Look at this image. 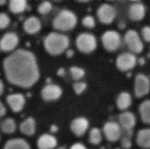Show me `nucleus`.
Listing matches in <instances>:
<instances>
[{
    "label": "nucleus",
    "mask_w": 150,
    "mask_h": 149,
    "mask_svg": "<svg viewBox=\"0 0 150 149\" xmlns=\"http://www.w3.org/2000/svg\"><path fill=\"white\" fill-rule=\"evenodd\" d=\"M3 66L6 79L13 85L26 89L39 80L40 72L36 58L30 51H15L4 59Z\"/></svg>",
    "instance_id": "nucleus-1"
},
{
    "label": "nucleus",
    "mask_w": 150,
    "mask_h": 149,
    "mask_svg": "<svg viewBox=\"0 0 150 149\" xmlns=\"http://www.w3.org/2000/svg\"><path fill=\"white\" fill-rule=\"evenodd\" d=\"M69 45L68 36L59 32H50L44 40V47L47 52L52 55H58L65 52Z\"/></svg>",
    "instance_id": "nucleus-2"
},
{
    "label": "nucleus",
    "mask_w": 150,
    "mask_h": 149,
    "mask_svg": "<svg viewBox=\"0 0 150 149\" xmlns=\"http://www.w3.org/2000/svg\"><path fill=\"white\" fill-rule=\"evenodd\" d=\"M77 18L73 11L69 10H62L54 18L53 26L56 30L67 32L75 28Z\"/></svg>",
    "instance_id": "nucleus-3"
},
{
    "label": "nucleus",
    "mask_w": 150,
    "mask_h": 149,
    "mask_svg": "<svg viewBox=\"0 0 150 149\" xmlns=\"http://www.w3.org/2000/svg\"><path fill=\"white\" fill-rule=\"evenodd\" d=\"M76 45L77 49L84 54L92 53L97 48L96 37L89 32H83L79 34L76 40Z\"/></svg>",
    "instance_id": "nucleus-4"
},
{
    "label": "nucleus",
    "mask_w": 150,
    "mask_h": 149,
    "mask_svg": "<svg viewBox=\"0 0 150 149\" xmlns=\"http://www.w3.org/2000/svg\"><path fill=\"white\" fill-rule=\"evenodd\" d=\"M101 41L104 48L106 51L114 52L117 51L121 45V37L117 31L107 30L103 33Z\"/></svg>",
    "instance_id": "nucleus-5"
},
{
    "label": "nucleus",
    "mask_w": 150,
    "mask_h": 149,
    "mask_svg": "<svg viewBox=\"0 0 150 149\" xmlns=\"http://www.w3.org/2000/svg\"><path fill=\"white\" fill-rule=\"evenodd\" d=\"M124 41L130 53L134 54L142 53L144 48V44L142 38L140 37L139 33L134 29H130L126 32L124 36Z\"/></svg>",
    "instance_id": "nucleus-6"
},
{
    "label": "nucleus",
    "mask_w": 150,
    "mask_h": 149,
    "mask_svg": "<svg viewBox=\"0 0 150 149\" xmlns=\"http://www.w3.org/2000/svg\"><path fill=\"white\" fill-rule=\"evenodd\" d=\"M137 63V58L135 54L130 52H125L120 54L116 59V67L122 72H127L133 69Z\"/></svg>",
    "instance_id": "nucleus-7"
},
{
    "label": "nucleus",
    "mask_w": 150,
    "mask_h": 149,
    "mask_svg": "<svg viewBox=\"0 0 150 149\" xmlns=\"http://www.w3.org/2000/svg\"><path fill=\"white\" fill-rule=\"evenodd\" d=\"M134 91V96L138 98H142L149 93L150 80L146 75L138 74L135 76Z\"/></svg>",
    "instance_id": "nucleus-8"
},
{
    "label": "nucleus",
    "mask_w": 150,
    "mask_h": 149,
    "mask_svg": "<svg viewBox=\"0 0 150 149\" xmlns=\"http://www.w3.org/2000/svg\"><path fill=\"white\" fill-rule=\"evenodd\" d=\"M117 15V11L114 6L109 4H101L97 11V16L102 24L109 25L112 24Z\"/></svg>",
    "instance_id": "nucleus-9"
},
{
    "label": "nucleus",
    "mask_w": 150,
    "mask_h": 149,
    "mask_svg": "<svg viewBox=\"0 0 150 149\" xmlns=\"http://www.w3.org/2000/svg\"><path fill=\"white\" fill-rule=\"evenodd\" d=\"M103 133L108 141L115 142L121 138L122 129L119 123L114 121H108L103 126Z\"/></svg>",
    "instance_id": "nucleus-10"
},
{
    "label": "nucleus",
    "mask_w": 150,
    "mask_h": 149,
    "mask_svg": "<svg viewBox=\"0 0 150 149\" xmlns=\"http://www.w3.org/2000/svg\"><path fill=\"white\" fill-rule=\"evenodd\" d=\"M119 125L126 132L132 131L136 125V117L131 112H123L119 115Z\"/></svg>",
    "instance_id": "nucleus-11"
},
{
    "label": "nucleus",
    "mask_w": 150,
    "mask_h": 149,
    "mask_svg": "<svg viewBox=\"0 0 150 149\" xmlns=\"http://www.w3.org/2000/svg\"><path fill=\"white\" fill-rule=\"evenodd\" d=\"M41 97L45 101H54L61 97L62 94V90L59 85L56 84H47L41 90Z\"/></svg>",
    "instance_id": "nucleus-12"
},
{
    "label": "nucleus",
    "mask_w": 150,
    "mask_h": 149,
    "mask_svg": "<svg viewBox=\"0 0 150 149\" xmlns=\"http://www.w3.org/2000/svg\"><path fill=\"white\" fill-rule=\"evenodd\" d=\"M18 36L14 32L5 33L0 40V49L4 52L12 51L18 44Z\"/></svg>",
    "instance_id": "nucleus-13"
},
{
    "label": "nucleus",
    "mask_w": 150,
    "mask_h": 149,
    "mask_svg": "<svg viewBox=\"0 0 150 149\" xmlns=\"http://www.w3.org/2000/svg\"><path fill=\"white\" fill-rule=\"evenodd\" d=\"M89 128V120L85 118L80 117L72 120L70 124L71 132L77 137L83 136Z\"/></svg>",
    "instance_id": "nucleus-14"
},
{
    "label": "nucleus",
    "mask_w": 150,
    "mask_h": 149,
    "mask_svg": "<svg viewBox=\"0 0 150 149\" xmlns=\"http://www.w3.org/2000/svg\"><path fill=\"white\" fill-rule=\"evenodd\" d=\"M6 101L11 111L14 112H19L20 111H22L25 104V97L20 93H15L7 96Z\"/></svg>",
    "instance_id": "nucleus-15"
},
{
    "label": "nucleus",
    "mask_w": 150,
    "mask_h": 149,
    "mask_svg": "<svg viewBox=\"0 0 150 149\" xmlns=\"http://www.w3.org/2000/svg\"><path fill=\"white\" fill-rule=\"evenodd\" d=\"M146 15V7L142 3H134L129 6L128 17L133 21H141Z\"/></svg>",
    "instance_id": "nucleus-16"
},
{
    "label": "nucleus",
    "mask_w": 150,
    "mask_h": 149,
    "mask_svg": "<svg viewBox=\"0 0 150 149\" xmlns=\"http://www.w3.org/2000/svg\"><path fill=\"white\" fill-rule=\"evenodd\" d=\"M57 145V140L51 134H42L40 136L37 141L39 149H54Z\"/></svg>",
    "instance_id": "nucleus-17"
},
{
    "label": "nucleus",
    "mask_w": 150,
    "mask_h": 149,
    "mask_svg": "<svg viewBox=\"0 0 150 149\" xmlns=\"http://www.w3.org/2000/svg\"><path fill=\"white\" fill-rule=\"evenodd\" d=\"M23 27H24V30L25 31V32H27L29 34H34L40 30L41 24L38 18H36L34 16H31L25 19V21L24 22Z\"/></svg>",
    "instance_id": "nucleus-18"
},
{
    "label": "nucleus",
    "mask_w": 150,
    "mask_h": 149,
    "mask_svg": "<svg viewBox=\"0 0 150 149\" xmlns=\"http://www.w3.org/2000/svg\"><path fill=\"white\" fill-rule=\"evenodd\" d=\"M19 131L23 134L27 136L33 135L36 131V124L33 118L30 117L25 119L24 121H22L21 124L19 125Z\"/></svg>",
    "instance_id": "nucleus-19"
},
{
    "label": "nucleus",
    "mask_w": 150,
    "mask_h": 149,
    "mask_svg": "<svg viewBox=\"0 0 150 149\" xmlns=\"http://www.w3.org/2000/svg\"><path fill=\"white\" fill-rule=\"evenodd\" d=\"M132 105V97L130 93L127 91H122L119 94L116 99V105L120 111L127 110Z\"/></svg>",
    "instance_id": "nucleus-20"
},
{
    "label": "nucleus",
    "mask_w": 150,
    "mask_h": 149,
    "mask_svg": "<svg viewBox=\"0 0 150 149\" xmlns=\"http://www.w3.org/2000/svg\"><path fill=\"white\" fill-rule=\"evenodd\" d=\"M136 143L142 148H150V128L142 129L136 136Z\"/></svg>",
    "instance_id": "nucleus-21"
},
{
    "label": "nucleus",
    "mask_w": 150,
    "mask_h": 149,
    "mask_svg": "<svg viewBox=\"0 0 150 149\" xmlns=\"http://www.w3.org/2000/svg\"><path fill=\"white\" fill-rule=\"evenodd\" d=\"M4 149H31L30 145L24 140V139H11L8 141Z\"/></svg>",
    "instance_id": "nucleus-22"
},
{
    "label": "nucleus",
    "mask_w": 150,
    "mask_h": 149,
    "mask_svg": "<svg viewBox=\"0 0 150 149\" xmlns=\"http://www.w3.org/2000/svg\"><path fill=\"white\" fill-rule=\"evenodd\" d=\"M139 112L143 123L150 125V99L143 101L140 105Z\"/></svg>",
    "instance_id": "nucleus-23"
},
{
    "label": "nucleus",
    "mask_w": 150,
    "mask_h": 149,
    "mask_svg": "<svg viewBox=\"0 0 150 149\" xmlns=\"http://www.w3.org/2000/svg\"><path fill=\"white\" fill-rule=\"evenodd\" d=\"M27 7V3L25 0H11L9 3V9L14 14H18L23 12Z\"/></svg>",
    "instance_id": "nucleus-24"
},
{
    "label": "nucleus",
    "mask_w": 150,
    "mask_h": 149,
    "mask_svg": "<svg viewBox=\"0 0 150 149\" xmlns=\"http://www.w3.org/2000/svg\"><path fill=\"white\" fill-rule=\"evenodd\" d=\"M1 130H2L3 133H7V134L13 133L16 131V123H15V120L12 119H11V118L5 119L2 122V124H1Z\"/></svg>",
    "instance_id": "nucleus-25"
},
{
    "label": "nucleus",
    "mask_w": 150,
    "mask_h": 149,
    "mask_svg": "<svg viewBox=\"0 0 150 149\" xmlns=\"http://www.w3.org/2000/svg\"><path fill=\"white\" fill-rule=\"evenodd\" d=\"M89 141L92 145H98L102 141V132L99 128L94 127L90 131L89 134Z\"/></svg>",
    "instance_id": "nucleus-26"
},
{
    "label": "nucleus",
    "mask_w": 150,
    "mask_h": 149,
    "mask_svg": "<svg viewBox=\"0 0 150 149\" xmlns=\"http://www.w3.org/2000/svg\"><path fill=\"white\" fill-rule=\"evenodd\" d=\"M69 72L71 74V76L72 78L78 82L80 79H82L84 75H85V71L84 69H83L82 68H79V67H76V66H73L69 68Z\"/></svg>",
    "instance_id": "nucleus-27"
},
{
    "label": "nucleus",
    "mask_w": 150,
    "mask_h": 149,
    "mask_svg": "<svg viewBox=\"0 0 150 149\" xmlns=\"http://www.w3.org/2000/svg\"><path fill=\"white\" fill-rule=\"evenodd\" d=\"M51 10H52V4L48 1H44L38 6V11L40 14L42 15L47 14L48 12H50Z\"/></svg>",
    "instance_id": "nucleus-28"
},
{
    "label": "nucleus",
    "mask_w": 150,
    "mask_h": 149,
    "mask_svg": "<svg viewBox=\"0 0 150 149\" xmlns=\"http://www.w3.org/2000/svg\"><path fill=\"white\" fill-rule=\"evenodd\" d=\"M82 24H83V25L84 27L91 29V28L95 27V25H96V21H95V18H94L92 16L87 15V16H85V17L83 18Z\"/></svg>",
    "instance_id": "nucleus-29"
},
{
    "label": "nucleus",
    "mask_w": 150,
    "mask_h": 149,
    "mask_svg": "<svg viewBox=\"0 0 150 149\" xmlns=\"http://www.w3.org/2000/svg\"><path fill=\"white\" fill-rule=\"evenodd\" d=\"M87 89V84L84 82H76L73 84V90L76 95H81Z\"/></svg>",
    "instance_id": "nucleus-30"
},
{
    "label": "nucleus",
    "mask_w": 150,
    "mask_h": 149,
    "mask_svg": "<svg viewBox=\"0 0 150 149\" xmlns=\"http://www.w3.org/2000/svg\"><path fill=\"white\" fill-rule=\"evenodd\" d=\"M10 18L6 13H0V29H4L10 25Z\"/></svg>",
    "instance_id": "nucleus-31"
},
{
    "label": "nucleus",
    "mask_w": 150,
    "mask_h": 149,
    "mask_svg": "<svg viewBox=\"0 0 150 149\" xmlns=\"http://www.w3.org/2000/svg\"><path fill=\"white\" fill-rule=\"evenodd\" d=\"M142 37L146 42H150V26L146 25L142 29Z\"/></svg>",
    "instance_id": "nucleus-32"
},
{
    "label": "nucleus",
    "mask_w": 150,
    "mask_h": 149,
    "mask_svg": "<svg viewBox=\"0 0 150 149\" xmlns=\"http://www.w3.org/2000/svg\"><path fill=\"white\" fill-rule=\"evenodd\" d=\"M121 146H122V148L124 149L131 148V147H132V141L129 139V137L125 136V137L122 138V140H121Z\"/></svg>",
    "instance_id": "nucleus-33"
},
{
    "label": "nucleus",
    "mask_w": 150,
    "mask_h": 149,
    "mask_svg": "<svg viewBox=\"0 0 150 149\" xmlns=\"http://www.w3.org/2000/svg\"><path fill=\"white\" fill-rule=\"evenodd\" d=\"M70 149H87L84 145H83L82 143H75L74 145L71 146Z\"/></svg>",
    "instance_id": "nucleus-34"
},
{
    "label": "nucleus",
    "mask_w": 150,
    "mask_h": 149,
    "mask_svg": "<svg viewBox=\"0 0 150 149\" xmlns=\"http://www.w3.org/2000/svg\"><path fill=\"white\" fill-rule=\"evenodd\" d=\"M5 112H6V108H5V106L4 105V104H3L2 102H0V117L4 116Z\"/></svg>",
    "instance_id": "nucleus-35"
},
{
    "label": "nucleus",
    "mask_w": 150,
    "mask_h": 149,
    "mask_svg": "<svg viewBox=\"0 0 150 149\" xmlns=\"http://www.w3.org/2000/svg\"><path fill=\"white\" fill-rule=\"evenodd\" d=\"M74 50H72V49H68V50H66V56L68 57V58H72L73 56H74Z\"/></svg>",
    "instance_id": "nucleus-36"
},
{
    "label": "nucleus",
    "mask_w": 150,
    "mask_h": 149,
    "mask_svg": "<svg viewBox=\"0 0 150 149\" xmlns=\"http://www.w3.org/2000/svg\"><path fill=\"white\" fill-rule=\"evenodd\" d=\"M57 75L59 76H63L65 75V69L63 68H60L57 71Z\"/></svg>",
    "instance_id": "nucleus-37"
},
{
    "label": "nucleus",
    "mask_w": 150,
    "mask_h": 149,
    "mask_svg": "<svg viewBox=\"0 0 150 149\" xmlns=\"http://www.w3.org/2000/svg\"><path fill=\"white\" fill-rule=\"evenodd\" d=\"M137 62H138L141 66H142V65L145 64V60H144V58L141 57V58H139V59L137 60Z\"/></svg>",
    "instance_id": "nucleus-38"
},
{
    "label": "nucleus",
    "mask_w": 150,
    "mask_h": 149,
    "mask_svg": "<svg viewBox=\"0 0 150 149\" xmlns=\"http://www.w3.org/2000/svg\"><path fill=\"white\" fill-rule=\"evenodd\" d=\"M50 131H51L52 133H56V132L58 131V127H57L56 126L53 125V126H51V127H50Z\"/></svg>",
    "instance_id": "nucleus-39"
},
{
    "label": "nucleus",
    "mask_w": 150,
    "mask_h": 149,
    "mask_svg": "<svg viewBox=\"0 0 150 149\" xmlns=\"http://www.w3.org/2000/svg\"><path fill=\"white\" fill-rule=\"evenodd\" d=\"M3 92H4V83H3V82L0 80V96L3 94Z\"/></svg>",
    "instance_id": "nucleus-40"
},
{
    "label": "nucleus",
    "mask_w": 150,
    "mask_h": 149,
    "mask_svg": "<svg viewBox=\"0 0 150 149\" xmlns=\"http://www.w3.org/2000/svg\"><path fill=\"white\" fill-rule=\"evenodd\" d=\"M119 27H120V29H124V28L126 27V24H125V23H120V24H119Z\"/></svg>",
    "instance_id": "nucleus-41"
},
{
    "label": "nucleus",
    "mask_w": 150,
    "mask_h": 149,
    "mask_svg": "<svg viewBox=\"0 0 150 149\" xmlns=\"http://www.w3.org/2000/svg\"><path fill=\"white\" fill-rule=\"evenodd\" d=\"M5 3H6V1L1 0V1H0V5H4V4H5Z\"/></svg>",
    "instance_id": "nucleus-42"
},
{
    "label": "nucleus",
    "mask_w": 150,
    "mask_h": 149,
    "mask_svg": "<svg viewBox=\"0 0 150 149\" xmlns=\"http://www.w3.org/2000/svg\"><path fill=\"white\" fill-rule=\"evenodd\" d=\"M57 149H66V148L65 147H60V148H58Z\"/></svg>",
    "instance_id": "nucleus-43"
},
{
    "label": "nucleus",
    "mask_w": 150,
    "mask_h": 149,
    "mask_svg": "<svg viewBox=\"0 0 150 149\" xmlns=\"http://www.w3.org/2000/svg\"><path fill=\"white\" fill-rule=\"evenodd\" d=\"M115 149H123V148H115Z\"/></svg>",
    "instance_id": "nucleus-44"
}]
</instances>
